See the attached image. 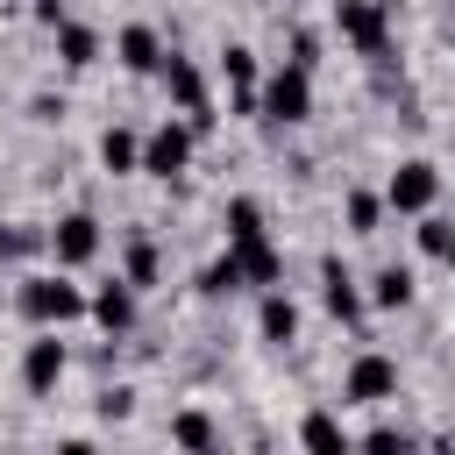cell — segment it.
Returning a JSON list of instances; mask_svg holds the SVG:
<instances>
[{
    "label": "cell",
    "mask_w": 455,
    "mask_h": 455,
    "mask_svg": "<svg viewBox=\"0 0 455 455\" xmlns=\"http://www.w3.org/2000/svg\"><path fill=\"white\" fill-rule=\"evenodd\" d=\"M334 28L363 64H391L398 36H391V0H334Z\"/></svg>",
    "instance_id": "cell-3"
},
{
    "label": "cell",
    "mask_w": 455,
    "mask_h": 455,
    "mask_svg": "<svg viewBox=\"0 0 455 455\" xmlns=\"http://www.w3.org/2000/svg\"><path fill=\"white\" fill-rule=\"evenodd\" d=\"M78 270H28V277H14V313L28 320V327H71V320H92V291L85 284H71Z\"/></svg>",
    "instance_id": "cell-1"
},
{
    "label": "cell",
    "mask_w": 455,
    "mask_h": 455,
    "mask_svg": "<svg viewBox=\"0 0 455 455\" xmlns=\"http://www.w3.org/2000/svg\"><path fill=\"white\" fill-rule=\"evenodd\" d=\"M412 242H419V256L441 263V256L455 249V220H448V213H419V220H412Z\"/></svg>",
    "instance_id": "cell-26"
},
{
    "label": "cell",
    "mask_w": 455,
    "mask_h": 455,
    "mask_svg": "<svg viewBox=\"0 0 455 455\" xmlns=\"http://www.w3.org/2000/svg\"><path fill=\"white\" fill-rule=\"evenodd\" d=\"M92 405H100V419L114 427V419H128V412H135V384H100V398H92Z\"/></svg>",
    "instance_id": "cell-27"
},
{
    "label": "cell",
    "mask_w": 455,
    "mask_h": 455,
    "mask_svg": "<svg viewBox=\"0 0 455 455\" xmlns=\"http://www.w3.org/2000/svg\"><path fill=\"white\" fill-rule=\"evenodd\" d=\"M441 164L434 156H398V171L384 178V199H391V213H405V220H419V213H434L441 206Z\"/></svg>",
    "instance_id": "cell-7"
},
{
    "label": "cell",
    "mask_w": 455,
    "mask_h": 455,
    "mask_svg": "<svg viewBox=\"0 0 455 455\" xmlns=\"http://www.w3.org/2000/svg\"><path fill=\"white\" fill-rule=\"evenodd\" d=\"M299 441H306V448H327V455H334V448H348L355 434H348V427H341L334 412H320V405H313V412L299 419Z\"/></svg>",
    "instance_id": "cell-25"
},
{
    "label": "cell",
    "mask_w": 455,
    "mask_h": 455,
    "mask_svg": "<svg viewBox=\"0 0 455 455\" xmlns=\"http://www.w3.org/2000/svg\"><path fill=\"white\" fill-rule=\"evenodd\" d=\"M50 36H57V64H64V71H92V64L107 57V36H100L92 21H71V14H64Z\"/></svg>",
    "instance_id": "cell-16"
},
{
    "label": "cell",
    "mask_w": 455,
    "mask_h": 455,
    "mask_svg": "<svg viewBox=\"0 0 455 455\" xmlns=\"http://www.w3.org/2000/svg\"><path fill=\"white\" fill-rule=\"evenodd\" d=\"M7 291H14V277H7V263H0V299H7Z\"/></svg>",
    "instance_id": "cell-32"
},
{
    "label": "cell",
    "mask_w": 455,
    "mask_h": 455,
    "mask_svg": "<svg viewBox=\"0 0 455 455\" xmlns=\"http://www.w3.org/2000/svg\"><path fill=\"white\" fill-rule=\"evenodd\" d=\"M164 100H171V114H185L199 135L213 128V85H206V71H199V57H185V50H171L164 57Z\"/></svg>",
    "instance_id": "cell-6"
},
{
    "label": "cell",
    "mask_w": 455,
    "mask_h": 455,
    "mask_svg": "<svg viewBox=\"0 0 455 455\" xmlns=\"http://www.w3.org/2000/svg\"><path fill=\"white\" fill-rule=\"evenodd\" d=\"M441 263H448V270H455V249H448V256H441Z\"/></svg>",
    "instance_id": "cell-33"
},
{
    "label": "cell",
    "mask_w": 455,
    "mask_h": 455,
    "mask_svg": "<svg viewBox=\"0 0 455 455\" xmlns=\"http://www.w3.org/2000/svg\"><path fill=\"white\" fill-rule=\"evenodd\" d=\"M64 7H71V0H28V14H36L43 28H57V21H64Z\"/></svg>",
    "instance_id": "cell-31"
},
{
    "label": "cell",
    "mask_w": 455,
    "mask_h": 455,
    "mask_svg": "<svg viewBox=\"0 0 455 455\" xmlns=\"http://www.w3.org/2000/svg\"><path fill=\"white\" fill-rule=\"evenodd\" d=\"M341 398H348V405H391V398H398V355H384V348L348 355V370H341Z\"/></svg>",
    "instance_id": "cell-9"
},
{
    "label": "cell",
    "mask_w": 455,
    "mask_h": 455,
    "mask_svg": "<svg viewBox=\"0 0 455 455\" xmlns=\"http://www.w3.org/2000/svg\"><path fill=\"white\" fill-rule=\"evenodd\" d=\"M64 370H71L64 327H36V341H21V391H28V398H57Z\"/></svg>",
    "instance_id": "cell-8"
},
{
    "label": "cell",
    "mask_w": 455,
    "mask_h": 455,
    "mask_svg": "<svg viewBox=\"0 0 455 455\" xmlns=\"http://www.w3.org/2000/svg\"><path fill=\"white\" fill-rule=\"evenodd\" d=\"M28 121H43V128L64 121V92H36V100H28Z\"/></svg>",
    "instance_id": "cell-30"
},
{
    "label": "cell",
    "mask_w": 455,
    "mask_h": 455,
    "mask_svg": "<svg viewBox=\"0 0 455 455\" xmlns=\"http://www.w3.org/2000/svg\"><path fill=\"white\" fill-rule=\"evenodd\" d=\"M291 64L320 71V28H291Z\"/></svg>",
    "instance_id": "cell-28"
},
{
    "label": "cell",
    "mask_w": 455,
    "mask_h": 455,
    "mask_svg": "<svg viewBox=\"0 0 455 455\" xmlns=\"http://www.w3.org/2000/svg\"><path fill=\"white\" fill-rule=\"evenodd\" d=\"M92 156H100V171H107V178H142V128L107 121V128H100V142H92Z\"/></svg>",
    "instance_id": "cell-13"
},
{
    "label": "cell",
    "mask_w": 455,
    "mask_h": 455,
    "mask_svg": "<svg viewBox=\"0 0 455 455\" xmlns=\"http://www.w3.org/2000/svg\"><path fill=\"white\" fill-rule=\"evenodd\" d=\"M256 121H270V128H306L313 121V71L306 64H270L263 71V92H256Z\"/></svg>",
    "instance_id": "cell-2"
},
{
    "label": "cell",
    "mask_w": 455,
    "mask_h": 455,
    "mask_svg": "<svg viewBox=\"0 0 455 455\" xmlns=\"http://www.w3.org/2000/svg\"><path fill=\"white\" fill-rule=\"evenodd\" d=\"M256 341H270V348H291V341H299V299H291L284 284H270V291L256 299Z\"/></svg>",
    "instance_id": "cell-15"
},
{
    "label": "cell",
    "mask_w": 455,
    "mask_h": 455,
    "mask_svg": "<svg viewBox=\"0 0 455 455\" xmlns=\"http://www.w3.org/2000/svg\"><path fill=\"white\" fill-rule=\"evenodd\" d=\"M192 142H199V128L185 114H164L156 128H142V178H156V185L185 178L192 171Z\"/></svg>",
    "instance_id": "cell-5"
},
{
    "label": "cell",
    "mask_w": 455,
    "mask_h": 455,
    "mask_svg": "<svg viewBox=\"0 0 455 455\" xmlns=\"http://www.w3.org/2000/svg\"><path fill=\"white\" fill-rule=\"evenodd\" d=\"M384 220H391L384 185H348V192H341V228H348V235H384Z\"/></svg>",
    "instance_id": "cell-17"
},
{
    "label": "cell",
    "mask_w": 455,
    "mask_h": 455,
    "mask_svg": "<svg viewBox=\"0 0 455 455\" xmlns=\"http://www.w3.org/2000/svg\"><path fill=\"white\" fill-rule=\"evenodd\" d=\"M263 57L249 50V43H220V85H228V107L242 114V121H256V92H263Z\"/></svg>",
    "instance_id": "cell-11"
},
{
    "label": "cell",
    "mask_w": 455,
    "mask_h": 455,
    "mask_svg": "<svg viewBox=\"0 0 455 455\" xmlns=\"http://www.w3.org/2000/svg\"><path fill=\"white\" fill-rule=\"evenodd\" d=\"M355 441H363V448H412V434H405V427H391V419H377V427H370V434H355Z\"/></svg>",
    "instance_id": "cell-29"
},
{
    "label": "cell",
    "mask_w": 455,
    "mask_h": 455,
    "mask_svg": "<svg viewBox=\"0 0 455 455\" xmlns=\"http://www.w3.org/2000/svg\"><path fill=\"white\" fill-rule=\"evenodd\" d=\"M171 441H178V448H220L228 434H220L199 405H185V412H171Z\"/></svg>",
    "instance_id": "cell-23"
},
{
    "label": "cell",
    "mask_w": 455,
    "mask_h": 455,
    "mask_svg": "<svg viewBox=\"0 0 455 455\" xmlns=\"http://www.w3.org/2000/svg\"><path fill=\"white\" fill-rule=\"evenodd\" d=\"M220 235H228V242H256V235H270V228H263V199H256V192H235V199L220 206Z\"/></svg>",
    "instance_id": "cell-21"
},
{
    "label": "cell",
    "mask_w": 455,
    "mask_h": 455,
    "mask_svg": "<svg viewBox=\"0 0 455 455\" xmlns=\"http://www.w3.org/2000/svg\"><path fill=\"white\" fill-rule=\"evenodd\" d=\"M135 299H142V291H135L121 270H114V277H100V284H92V327L128 334V327H135Z\"/></svg>",
    "instance_id": "cell-14"
},
{
    "label": "cell",
    "mask_w": 455,
    "mask_h": 455,
    "mask_svg": "<svg viewBox=\"0 0 455 455\" xmlns=\"http://www.w3.org/2000/svg\"><path fill=\"white\" fill-rule=\"evenodd\" d=\"M164 57H171V43H164L156 21H121V28H114V64H121L128 78H156Z\"/></svg>",
    "instance_id": "cell-10"
},
{
    "label": "cell",
    "mask_w": 455,
    "mask_h": 455,
    "mask_svg": "<svg viewBox=\"0 0 455 455\" xmlns=\"http://www.w3.org/2000/svg\"><path fill=\"white\" fill-rule=\"evenodd\" d=\"M28 256H50V228H7L0 220V263H28Z\"/></svg>",
    "instance_id": "cell-24"
},
{
    "label": "cell",
    "mask_w": 455,
    "mask_h": 455,
    "mask_svg": "<svg viewBox=\"0 0 455 455\" xmlns=\"http://www.w3.org/2000/svg\"><path fill=\"white\" fill-rule=\"evenodd\" d=\"M363 291H370V313H405L412 291H419V277H412V263H377Z\"/></svg>",
    "instance_id": "cell-19"
},
{
    "label": "cell",
    "mask_w": 455,
    "mask_h": 455,
    "mask_svg": "<svg viewBox=\"0 0 455 455\" xmlns=\"http://www.w3.org/2000/svg\"><path fill=\"white\" fill-rule=\"evenodd\" d=\"M121 277H128L135 291H156V284H164V249H156L149 228H135V235L121 242Z\"/></svg>",
    "instance_id": "cell-18"
},
{
    "label": "cell",
    "mask_w": 455,
    "mask_h": 455,
    "mask_svg": "<svg viewBox=\"0 0 455 455\" xmlns=\"http://www.w3.org/2000/svg\"><path fill=\"white\" fill-rule=\"evenodd\" d=\"M320 306L341 320V327H363L370 320V291L355 284V270L341 256H320Z\"/></svg>",
    "instance_id": "cell-12"
},
{
    "label": "cell",
    "mask_w": 455,
    "mask_h": 455,
    "mask_svg": "<svg viewBox=\"0 0 455 455\" xmlns=\"http://www.w3.org/2000/svg\"><path fill=\"white\" fill-rule=\"evenodd\" d=\"M100 256H107V220L92 206H71L50 220V263L57 270H92Z\"/></svg>",
    "instance_id": "cell-4"
},
{
    "label": "cell",
    "mask_w": 455,
    "mask_h": 455,
    "mask_svg": "<svg viewBox=\"0 0 455 455\" xmlns=\"http://www.w3.org/2000/svg\"><path fill=\"white\" fill-rule=\"evenodd\" d=\"M228 249H235V263H242L249 291H270V284L284 277V249H277L270 235H256V242H228Z\"/></svg>",
    "instance_id": "cell-20"
},
{
    "label": "cell",
    "mask_w": 455,
    "mask_h": 455,
    "mask_svg": "<svg viewBox=\"0 0 455 455\" xmlns=\"http://www.w3.org/2000/svg\"><path fill=\"white\" fill-rule=\"evenodd\" d=\"M235 291H249V277H242L235 249H220V256L199 270V299H206V306H220V299H235Z\"/></svg>",
    "instance_id": "cell-22"
}]
</instances>
